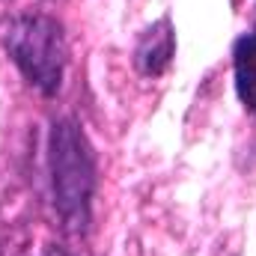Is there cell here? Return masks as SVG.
I'll return each instance as SVG.
<instances>
[{
  "label": "cell",
  "mask_w": 256,
  "mask_h": 256,
  "mask_svg": "<svg viewBox=\"0 0 256 256\" xmlns=\"http://www.w3.org/2000/svg\"><path fill=\"white\" fill-rule=\"evenodd\" d=\"M173 54H176V30L173 21L164 15L137 36L131 63L143 78H161L173 63Z\"/></svg>",
  "instance_id": "cell-3"
},
{
  "label": "cell",
  "mask_w": 256,
  "mask_h": 256,
  "mask_svg": "<svg viewBox=\"0 0 256 256\" xmlns=\"http://www.w3.org/2000/svg\"><path fill=\"white\" fill-rule=\"evenodd\" d=\"M3 51L24 80L42 92L57 96L63 90L66 66H68V45H66L63 24L48 12H24L3 24L0 33Z\"/></svg>",
  "instance_id": "cell-2"
},
{
  "label": "cell",
  "mask_w": 256,
  "mask_h": 256,
  "mask_svg": "<svg viewBox=\"0 0 256 256\" xmlns=\"http://www.w3.org/2000/svg\"><path fill=\"white\" fill-rule=\"evenodd\" d=\"M39 256H74V254H68L66 248H57V244H54V248H45Z\"/></svg>",
  "instance_id": "cell-5"
},
{
  "label": "cell",
  "mask_w": 256,
  "mask_h": 256,
  "mask_svg": "<svg viewBox=\"0 0 256 256\" xmlns=\"http://www.w3.org/2000/svg\"><path fill=\"white\" fill-rule=\"evenodd\" d=\"M48 176L57 218L68 236H86L92 224V196L98 185L96 149L78 120L60 116L48 134Z\"/></svg>",
  "instance_id": "cell-1"
},
{
  "label": "cell",
  "mask_w": 256,
  "mask_h": 256,
  "mask_svg": "<svg viewBox=\"0 0 256 256\" xmlns=\"http://www.w3.org/2000/svg\"><path fill=\"white\" fill-rule=\"evenodd\" d=\"M232 72H236V92H238L244 110L256 114V30L236 39Z\"/></svg>",
  "instance_id": "cell-4"
}]
</instances>
